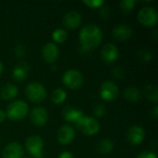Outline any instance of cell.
Returning <instances> with one entry per match:
<instances>
[{
  "mask_svg": "<svg viewBox=\"0 0 158 158\" xmlns=\"http://www.w3.org/2000/svg\"><path fill=\"white\" fill-rule=\"evenodd\" d=\"M118 94L119 89L114 81H106L102 82L100 86V95L103 100L106 102H112L118 98Z\"/></svg>",
  "mask_w": 158,
  "mask_h": 158,
  "instance_id": "obj_8",
  "label": "cell"
},
{
  "mask_svg": "<svg viewBox=\"0 0 158 158\" xmlns=\"http://www.w3.org/2000/svg\"><path fill=\"white\" fill-rule=\"evenodd\" d=\"M94 113L97 118H101L106 114V106L103 104H96L94 107Z\"/></svg>",
  "mask_w": 158,
  "mask_h": 158,
  "instance_id": "obj_28",
  "label": "cell"
},
{
  "mask_svg": "<svg viewBox=\"0 0 158 158\" xmlns=\"http://www.w3.org/2000/svg\"><path fill=\"white\" fill-rule=\"evenodd\" d=\"M23 148L18 143H8L3 150L2 156L4 158H22L23 156Z\"/></svg>",
  "mask_w": 158,
  "mask_h": 158,
  "instance_id": "obj_14",
  "label": "cell"
},
{
  "mask_svg": "<svg viewBox=\"0 0 158 158\" xmlns=\"http://www.w3.org/2000/svg\"><path fill=\"white\" fill-rule=\"evenodd\" d=\"M136 158H157L156 155L154 152H149V151H144L139 154V156Z\"/></svg>",
  "mask_w": 158,
  "mask_h": 158,
  "instance_id": "obj_31",
  "label": "cell"
},
{
  "mask_svg": "<svg viewBox=\"0 0 158 158\" xmlns=\"http://www.w3.org/2000/svg\"><path fill=\"white\" fill-rule=\"evenodd\" d=\"M151 115H152V117H153L154 118H157V117H158L157 106H154V108H153V109H152V111H151Z\"/></svg>",
  "mask_w": 158,
  "mask_h": 158,
  "instance_id": "obj_34",
  "label": "cell"
},
{
  "mask_svg": "<svg viewBox=\"0 0 158 158\" xmlns=\"http://www.w3.org/2000/svg\"><path fill=\"white\" fill-rule=\"evenodd\" d=\"M15 53H16V56L18 57H23L26 54V49L23 45L21 44H18L16 46V49H15Z\"/></svg>",
  "mask_w": 158,
  "mask_h": 158,
  "instance_id": "obj_29",
  "label": "cell"
},
{
  "mask_svg": "<svg viewBox=\"0 0 158 158\" xmlns=\"http://www.w3.org/2000/svg\"><path fill=\"white\" fill-rule=\"evenodd\" d=\"M114 143L110 139H102L97 143V152L101 155H108L113 151Z\"/></svg>",
  "mask_w": 158,
  "mask_h": 158,
  "instance_id": "obj_20",
  "label": "cell"
},
{
  "mask_svg": "<svg viewBox=\"0 0 158 158\" xmlns=\"http://www.w3.org/2000/svg\"><path fill=\"white\" fill-rule=\"evenodd\" d=\"M44 141L38 135L29 137L25 143V148L33 158L44 157Z\"/></svg>",
  "mask_w": 158,
  "mask_h": 158,
  "instance_id": "obj_6",
  "label": "cell"
},
{
  "mask_svg": "<svg viewBox=\"0 0 158 158\" xmlns=\"http://www.w3.org/2000/svg\"><path fill=\"white\" fill-rule=\"evenodd\" d=\"M3 70H4V67H3V64H2V62L0 61V75L3 73Z\"/></svg>",
  "mask_w": 158,
  "mask_h": 158,
  "instance_id": "obj_36",
  "label": "cell"
},
{
  "mask_svg": "<svg viewBox=\"0 0 158 158\" xmlns=\"http://www.w3.org/2000/svg\"><path fill=\"white\" fill-rule=\"evenodd\" d=\"M124 96L130 102H137L141 99L142 94L137 87L130 86L124 91Z\"/></svg>",
  "mask_w": 158,
  "mask_h": 158,
  "instance_id": "obj_21",
  "label": "cell"
},
{
  "mask_svg": "<svg viewBox=\"0 0 158 158\" xmlns=\"http://www.w3.org/2000/svg\"><path fill=\"white\" fill-rule=\"evenodd\" d=\"M58 158H74L73 155L70 153V152H68V151H65V152H62Z\"/></svg>",
  "mask_w": 158,
  "mask_h": 158,
  "instance_id": "obj_33",
  "label": "cell"
},
{
  "mask_svg": "<svg viewBox=\"0 0 158 158\" xmlns=\"http://www.w3.org/2000/svg\"><path fill=\"white\" fill-rule=\"evenodd\" d=\"M25 158H30V157H25Z\"/></svg>",
  "mask_w": 158,
  "mask_h": 158,
  "instance_id": "obj_37",
  "label": "cell"
},
{
  "mask_svg": "<svg viewBox=\"0 0 158 158\" xmlns=\"http://www.w3.org/2000/svg\"><path fill=\"white\" fill-rule=\"evenodd\" d=\"M18 87L14 84L7 83L4 85L0 90V97L3 100H11L18 94Z\"/></svg>",
  "mask_w": 158,
  "mask_h": 158,
  "instance_id": "obj_19",
  "label": "cell"
},
{
  "mask_svg": "<svg viewBox=\"0 0 158 158\" xmlns=\"http://www.w3.org/2000/svg\"><path fill=\"white\" fill-rule=\"evenodd\" d=\"M101 57L106 63H113L118 57V49L111 43L106 44L101 50Z\"/></svg>",
  "mask_w": 158,
  "mask_h": 158,
  "instance_id": "obj_12",
  "label": "cell"
},
{
  "mask_svg": "<svg viewBox=\"0 0 158 158\" xmlns=\"http://www.w3.org/2000/svg\"><path fill=\"white\" fill-rule=\"evenodd\" d=\"M135 4H136V1L134 0H124L120 2L119 6H120V9L122 10V12L125 14H128L131 12V10L134 8Z\"/></svg>",
  "mask_w": 158,
  "mask_h": 158,
  "instance_id": "obj_25",
  "label": "cell"
},
{
  "mask_svg": "<svg viewBox=\"0 0 158 158\" xmlns=\"http://www.w3.org/2000/svg\"><path fill=\"white\" fill-rule=\"evenodd\" d=\"M6 113H5V111H3L2 109H0V123L1 122H3L4 120H5V118H6Z\"/></svg>",
  "mask_w": 158,
  "mask_h": 158,
  "instance_id": "obj_35",
  "label": "cell"
},
{
  "mask_svg": "<svg viewBox=\"0 0 158 158\" xmlns=\"http://www.w3.org/2000/svg\"><path fill=\"white\" fill-rule=\"evenodd\" d=\"M57 141L62 145H68L71 143L75 138V131L69 125H64L60 127L56 133Z\"/></svg>",
  "mask_w": 158,
  "mask_h": 158,
  "instance_id": "obj_10",
  "label": "cell"
},
{
  "mask_svg": "<svg viewBox=\"0 0 158 158\" xmlns=\"http://www.w3.org/2000/svg\"><path fill=\"white\" fill-rule=\"evenodd\" d=\"M83 75L81 71L77 69H69L67 70L63 77L62 81L64 85L71 90L79 89L83 84Z\"/></svg>",
  "mask_w": 158,
  "mask_h": 158,
  "instance_id": "obj_5",
  "label": "cell"
},
{
  "mask_svg": "<svg viewBox=\"0 0 158 158\" xmlns=\"http://www.w3.org/2000/svg\"><path fill=\"white\" fill-rule=\"evenodd\" d=\"M138 19L144 26H155L158 20L157 11L155 7L143 6L138 12Z\"/></svg>",
  "mask_w": 158,
  "mask_h": 158,
  "instance_id": "obj_7",
  "label": "cell"
},
{
  "mask_svg": "<svg viewBox=\"0 0 158 158\" xmlns=\"http://www.w3.org/2000/svg\"><path fill=\"white\" fill-rule=\"evenodd\" d=\"M113 35L118 41H127L132 35V30L126 24H118L113 29Z\"/></svg>",
  "mask_w": 158,
  "mask_h": 158,
  "instance_id": "obj_16",
  "label": "cell"
},
{
  "mask_svg": "<svg viewBox=\"0 0 158 158\" xmlns=\"http://www.w3.org/2000/svg\"><path fill=\"white\" fill-rule=\"evenodd\" d=\"M143 95L146 99L157 103L158 101V89L156 85H148L143 90Z\"/></svg>",
  "mask_w": 158,
  "mask_h": 158,
  "instance_id": "obj_22",
  "label": "cell"
},
{
  "mask_svg": "<svg viewBox=\"0 0 158 158\" xmlns=\"http://www.w3.org/2000/svg\"><path fill=\"white\" fill-rule=\"evenodd\" d=\"M62 116L67 121L76 123L83 116V112L74 106H66L62 110Z\"/></svg>",
  "mask_w": 158,
  "mask_h": 158,
  "instance_id": "obj_17",
  "label": "cell"
},
{
  "mask_svg": "<svg viewBox=\"0 0 158 158\" xmlns=\"http://www.w3.org/2000/svg\"><path fill=\"white\" fill-rule=\"evenodd\" d=\"M27 98L33 103H41L46 97V90L44 86L39 82L29 83L25 88Z\"/></svg>",
  "mask_w": 158,
  "mask_h": 158,
  "instance_id": "obj_4",
  "label": "cell"
},
{
  "mask_svg": "<svg viewBox=\"0 0 158 158\" xmlns=\"http://www.w3.org/2000/svg\"><path fill=\"white\" fill-rule=\"evenodd\" d=\"M112 75H113L115 78H117V79H121V78L124 77V70H123L121 68H119V67L115 68V69L112 70Z\"/></svg>",
  "mask_w": 158,
  "mask_h": 158,
  "instance_id": "obj_30",
  "label": "cell"
},
{
  "mask_svg": "<svg viewBox=\"0 0 158 158\" xmlns=\"http://www.w3.org/2000/svg\"><path fill=\"white\" fill-rule=\"evenodd\" d=\"M81 15L77 11H69L63 17V24L68 29H75L81 23Z\"/></svg>",
  "mask_w": 158,
  "mask_h": 158,
  "instance_id": "obj_15",
  "label": "cell"
},
{
  "mask_svg": "<svg viewBox=\"0 0 158 158\" xmlns=\"http://www.w3.org/2000/svg\"><path fill=\"white\" fill-rule=\"evenodd\" d=\"M145 136L144 130L140 126H132L127 131V140L131 144H140Z\"/></svg>",
  "mask_w": 158,
  "mask_h": 158,
  "instance_id": "obj_13",
  "label": "cell"
},
{
  "mask_svg": "<svg viewBox=\"0 0 158 158\" xmlns=\"http://www.w3.org/2000/svg\"><path fill=\"white\" fill-rule=\"evenodd\" d=\"M52 38L57 44L64 43L68 39V32L65 30H62V29L58 28V29H56V30H55L53 31Z\"/></svg>",
  "mask_w": 158,
  "mask_h": 158,
  "instance_id": "obj_24",
  "label": "cell"
},
{
  "mask_svg": "<svg viewBox=\"0 0 158 158\" xmlns=\"http://www.w3.org/2000/svg\"><path fill=\"white\" fill-rule=\"evenodd\" d=\"M103 39L101 29L95 24H87L80 31V42L84 50H94L99 46Z\"/></svg>",
  "mask_w": 158,
  "mask_h": 158,
  "instance_id": "obj_1",
  "label": "cell"
},
{
  "mask_svg": "<svg viewBox=\"0 0 158 158\" xmlns=\"http://www.w3.org/2000/svg\"><path fill=\"white\" fill-rule=\"evenodd\" d=\"M138 56L141 60L144 62H149L153 58V54L148 50H141L138 53Z\"/></svg>",
  "mask_w": 158,
  "mask_h": 158,
  "instance_id": "obj_27",
  "label": "cell"
},
{
  "mask_svg": "<svg viewBox=\"0 0 158 158\" xmlns=\"http://www.w3.org/2000/svg\"><path fill=\"white\" fill-rule=\"evenodd\" d=\"M77 129L86 136L95 135L100 130V123L96 118L90 116H82L76 123Z\"/></svg>",
  "mask_w": 158,
  "mask_h": 158,
  "instance_id": "obj_2",
  "label": "cell"
},
{
  "mask_svg": "<svg viewBox=\"0 0 158 158\" xmlns=\"http://www.w3.org/2000/svg\"><path fill=\"white\" fill-rule=\"evenodd\" d=\"M82 3L88 6L89 7L93 8H98L105 5V1L103 0H83Z\"/></svg>",
  "mask_w": 158,
  "mask_h": 158,
  "instance_id": "obj_26",
  "label": "cell"
},
{
  "mask_svg": "<svg viewBox=\"0 0 158 158\" xmlns=\"http://www.w3.org/2000/svg\"><path fill=\"white\" fill-rule=\"evenodd\" d=\"M28 70H29V65L26 62H20L14 68L12 72V77L16 81L21 82L24 80H26Z\"/></svg>",
  "mask_w": 158,
  "mask_h": 158,
  "instance_id": "obj_18",
  "label": "cell"
},
{
  "mask_svg": "<svg viewBox=\"0 0 158 158\" xmlns=\"http://www.w3.org/2000/svg\"><path fill=\"white\" fill-rule=\"evenodd\" d=\"M29 106L22 100H16L9 104L6 108V116L11 120H21L28 114Z\"/></svg>",
  "mask_w": 158,
  "mask_h": 158,
  "instance_id": "obj_3",
  "label": "cell"
},
{
  "mask_svg": "<svg viewBox=\"0 0 158 158\" xmlns=\"http://www.w3.org/2000/svg\"><path fill=\"white\" fill-rule=\"evenodd\" d=\"M30 119L31 123L36 127H43L46 124L48 119V114L44 107L34 106L30 112Z\"/></svg>",
  "mask_w": 158,
  "mask_h": 158,
  "instance_id": "obj_9",
  "label": "cell"
},
{
  "mask_svg": "<svg viewBox=\"0 0 158 158\" xmlns=\"http://www.w3.org/2000/svg\"><path fill=\"white\" fill-rule=\"evenodd\" d=\"M98 14H99L102 18L106 19V18H108V17H109V14H110L109 8H108L107 6H101V7H100V9H99Z\"/></svg>",
  "mask_w": 158,
  "mask_h": 158,
  "instance_id": "obj_32",
  "label": "cell"
},
{
  "mask_svg": "<svg viewBox=\"0 0 158 158\" xmlns=\"http://www.w3.org/2000/svg\"><path fill=\"white\" fill-rule=\"evenodd\" d=\"M42 56L45 62L54 63L59 56V49L54 43H47L42 50Z\"/></svg>",
  "mask_w": 158,
  "mask_h": 158,
  "instance_id": "obj_11",
  "label": "cell"
},
{
  "mask_svg": "<svg viewBox=\"0 0 158 158\" xmlns=\"http://www.w3.org/2000/svg\"><path fill=\"white\" fill-rule=\"evenodd\" d=\"M66 98H67V93L62 88L56 89L55 91H53V93L51 94V100L56 105L62 104L63 102H65Z\"/></svg>",
  "mask_w": 158,
  "mask_h": 158,
  "instance_id": "obj_23",
  "label": "cell"
}]
</instances>
